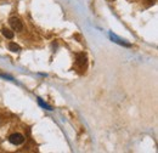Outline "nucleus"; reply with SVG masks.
<instances>
[{"label": "nucleus", "instance_id": "obj_4", "mask_svg": "<svg viewBox=\"0 0 158 153\" xmlns=\"http://www.w3.org/2000/svg\"><path fill=\"white\" fill-rule=\"evenodd\" d=\"M9 49H10V51H12V52H19V51L21 50V48L16 44V43H10Z\"/></svg>", "mask_w": 158, "mask_h": 153}, {"label": "nucleus", "instance_id": "obj_3", "mask_svg": "<svg viewBox=\"0 0 158 153\" xmlns=\"http://www.w3.org/2000/svg\"><path fill=\"white\" fill-rule=\"evenodd\" d=\"M2 35L7 39H12L14 38V32H11L10 29H6V28H2Z\"/></svg>", "mask_w": 158, "mask_h": 153}, {"label": "nucleus", "instance_id": "obj_7", "mask_svg": "<svg viewBox=\"0 0 158 153\" xmlns=\"http://www.w3.org/2000/svg\"><path fill=\"white\" fill-rule=\"evenodd\" d=\"M38 102H39V105L43 107V108H46L48 111H51V107H50L49 105H46L45 102H43V101H41V98H38Z\"/></svg>", "mask_w": 158, "mask_h": 153}, {"label": "nucleus", "instance_id": "obj_2", "mask_svg": "<svg viewBox=\"0 0 158 153\" xmlns=\"http://www.w3.org/2000/svg\"><path fill=\"white\" fill-rule=\"evenodd\" d=\"M9 141H10L12 145H16V146H17V145H21V143L24 142V136L19 134V133H16V134H12L9 137Z\"/></svg>", "mask_w": 158, "mask_h": 153}, {"label": "nucleus", "instance_id": "obj_1", "mask_svg": "<svg viewBox=\"0 0 158 153\" xmlns=\"http://www.w3.org/2000/svg\"><path fill=\"white\" fill-rule=\"evenodd\" d=\"M9 23H10L11 28H12L15 32H21V31L23 29V24H22L21 19H17V17H11L10 21H9Z\"/></svg>", "mask_w": 158, "mask_h": 153}, {"label": "nucleus", "instance_id": "obj_5", "mask_svg": "<svg viewBox=\"0 0 158 153\" xmlns=\"http://www.w3.org/2000/svg\"><path fill=\"white\" fill-rule=\"evenodd\" d=\"M110 37H111V39L112 40H116V43H118V44H120V45H125V46H130V44L129 43H125L124 40H120V39H118L116 35H113V34H110Z\"/></svg>", "mask_w": 158, "mask_h": 153}, {"label": "nucleus", "instance_id": "obj_6", "mask_svg": "<svg viewBox=\"0 0 158 153\" xmlns=\"http://www.w3.org/2000/svg\"><path fill=\"white\" fill-rule=\"evenodd\" d=\"M77 57H78V62L81 64V66H84L85 64V61H86V57H85V55L84 54H79L77 55Z\"/></svg>", "mask_w": 158, "mask_h": 153}]
</instances>
